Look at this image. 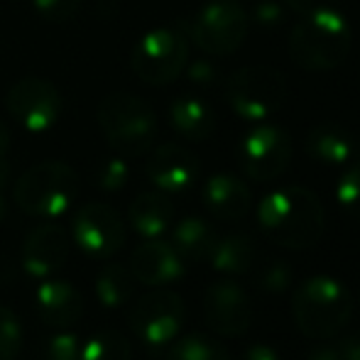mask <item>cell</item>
Segmentation results:
<instances>
[{
  "label": "cell",
  "instance_id": "cell-1",
  "mask_svg": "<svg viewBox=\"0 0 360 360\" xmlns=\"http://www.w3.org/2000/svg\"><path fill=\"white\" fill-rule=\"evenodd\" d=\"M257 223L270 240L289 250H304L319 243L323 233V209L302 186L275 189L257 206Z\"/></svg>",
  "mask_w": 360,
  "mask_h": 360
},
{
  "label": "cell",
  "instance_id": "cell-2",
  "mask_svg": "<svg viewBox=\"0 0 360 360\" xmlns=\"http://www.w3.org/2000/svg\"><path fill=\"white\" fill-rule=\"evenodd\" d=\"M353 34L346 15L331 5H316L302 15L289 34V54L307 72H328L341 67L351 54Z\"/></svg>",
  "mask_w": 360,
  "mask_h": 360
},
{
  "label": "cell",
  "instance_id": "cell-3",
  "mask_svg": "<svg viewBox=\"0 0 360 360\" xmlns=\"http://www.w3.org/2000/svg\"><path fill=\"white\" fill-rule=\"evenodd\" d=\"M292 311L304 336L326 341V338L338 336L348 326L353 302L348 289L336 277L316 275L297 287L292 299Z\"/></svg>",
  "mask_w": 360,
  "mask_h": 360
},
{
  "label": "cell",
  "instance_id": "cell-4",
  "mask_svg": "<svg viewBox=\"0 0 360 360\" xmlns=\"http://www.w3.org/2000/svg\"><path fill=\"white\" fill-rule=\"evenodd\" d=\"M96 118L108 145L120 155H143L157 138V115L140 96L108 94L98 103Z\"/></svg>",
  "mask_w": 360,
  "mask_h": 360
},
{
  "label": "cell",
  "instance_id": "cell-5",
  "mask_svg": "<svg viewBox=\"0 0 360 360\" xmlns=\"http://www.w3.org/2000/svg\"><path fill=\"white\" fill-rule=\"evenodd\" d=\"M79 194V176L67 162H39L15 184V204L27 216L57 218L72 209Z\"/></svg>",
  "mask_w": 360,
  "mask_h": 360
},
{
  "label": "cell",
  "instance_id": "cell-6",
  "mask_svg": "<svg viewBox=\"0 0 360 360\" xmlns=\"http://www.w3.org/2000/svg\"><path fill=\"white\" fill-rule=\"evenodd\" d=\"M287 98V79L277 69L252 64L233 72L226 81V101L238 118L262 123L282 108Z\"/></svg>",
  "mask_w": 360,
  "mask_h": 360
},
{
  "label": "cell",
  "instance_id": "cell-7",
  "mask_svg": "<svg viewBox=\"0 0 360 360\" xmlns=\"http://www.w3.org/2000/svg\"><path fill=\"white\" fill-rule=\"evenodd\" d=\"M189 62V37L176 27H155L138 39L133 49V72L147 86H167Z\"/></svg>",
  "mask_w": 360,
  "mask_h": 360
},
{
  "label": "cell",
  "instance_id": "cell-8",
  "mask_svg": "<svg viewBox=\"0 0 360 360\" xmlns=\"http://www.w3.org/2000/svg\"><path fill=\"white\" fill-rule=\"evenodd\" d=\"M248 13L236 0H211L186 25V37L209 57H226L248 34Z\"/></svg>",
  "mask_w": 360,
  "mask_h": 360
},
{
  "label": "cell",
  "instance_id": "cell-9",
  "mask_svg": "<svg viewBox=\"0 0 360 360\" xmlns=\"http://www.w3.org/2000/svg\"><path fill=\"white\" fill-rule=\"evenodd\" d=\"M181 323H184V302L172 289L147 292L130 309V326L147 351H162L169 346L179 336Z\"/></svg>",
  "mask_w": 360,
  "mask_h": 360
},
{
  "label": "cell",
  "instance_id": "cell-10",
  "mask_svg": "<svg viewBox=\"0 0 360 360\" xmlns=\"http://www.w3.org/2000/svg\"><path fill=\"white\" fill-rule=\"evenodd\" d=\"M8 113L27 133H47L62 118L64 101L59 89L47 79L25 76L8 91Z\"/></svg>",
  "mask_w": 360,
  "mask_h": 360
},
{
  "label": "cell",
  "instance_id": "cell-11",
  "mask_svg": "<svg viewBox=\"0 0 360 360\" xmlns=\"http://www.w3.org/2000/svg\"><path fill=\"white\" fill-rule=\"evenodd\" d=\"M292 160V140L277 125H257L238 147L240 169L255 181L277 179Z\"/></svg>",
  "mask_w": 360,
  "mask_h": 360
},
{
  "label": "cell",
  "instance_id": "cell-12",
  "mask_svg": "<svg viewBox=\"0 0 360 360\" xmlns=\"http://www.w3.org/2000/svg\"><path fill=\"white\" fill-rule=\"evenodd\" d=\"M74 243L94 257H110L125 243V223L118 211L108 204H86L74 214Z\"/></svg>",
  "mask_w": 360,
  "mask_h": 360
},
{
  "label": "cell",
  "instance_id": "cell-13",
  "mask_svg": "<svg viewBox=\"0 0 360 360\" xmlns=\"http://www.w3.org/2000/svg\"><path fill=\"white\" fill-rule=\"evenodd\" d=\"M204 316L209 328L218 336L238 338L248 333L252 323L250 294L236 280L214 282L204 299Z\"/></svg>",
  "mask_w": 360,
  "mask_h": 360
},
{
  "label": "cell",
  "instance_id": "cell-14",
  "mask_svg": "<svg viewBox=\"0 0 360 360\" xmlns=\"http://www.w3.org/2000/svg\"><path fill=\"white\" fill-rule=\"evenodd\" d=\"M199 157L186 147L176 143H167L152 150L145 165L147 179L165 194H184L199 179Z\"/></svg>",
  "mask_w": 360,
  "mask_h": 360
},
{
  "label": "cell",
  "instance_id": "cell-15",
  "mask_svg": "<svg viewBox=\"0 0 360 360\" xmlns=\"http://www.w3.org/2000/svg\"><path fill=\"white\" fill-rule=\"evenodd\" d=\"M69 257V236L57 223L37 226L22 245V267L30 277H52Z\"/></svg>",
  "mask_w": 360,
  "mask_h": 360
},
{
  "label": "cell",
  "instance_id": "cell-16",
  "mask_svg": "<svg viewBox=\"0 0 360 360\" xmlns=\"http://www.w3.org/2000/svg\"><path fill=\"white\" fill-rule=\"evenodd\" d=\"M184 257L172 248V243L150 238L130 257V272L145 287H167L184 275Z\"/></svg>",
  "mask_w": 360,
  "mask_h": 360
},
{
  "label": "cell",
  "instance_id": "cell-17",
  "mask_svg": "<svg viewBox=\"0 0 360 360\" xmlns=\"http://www.w3.org/2000/svg\"><path fill=\"white\" fill-rule=\"evenodd\" d=\"M37 311L42 321L54 328H69L84 314V299L79 289L67 280H49L37 287Z\"/></svg>",
  "mask_w": 360,
  "mask_h": 360
},
{
  "label": "cell",
  "instance_id": "cell-18",
  "mask_svg": "<svg viewBox=\"0 0 360 360\" xmlns=\"http://www.w3.org/2000/svg\"><path fill=\"white\" fill-rule=\"evenodd\" d=\"M204 206L221 221H240L250 211L252 194L243 179L221 172L204 184Z\"/></svg>",
  "mask_w": 360,
  "mask_h": 360
},
{
  "label": "cell",
  "instance_id": "cell-19",
  "mask_svg": "<svg viewBox=\"0 0 360 360\" xmlns=\"http://www.w3.org/2000/svg\"><path fill=\"white\" fill-rule=\"evenodd\" d=\"M304 150L314 162L323 167H346L356 160L358 145L351 133L338 125H316L309 130Z\"/></svg>",
  "mask_w": 360,
  "mask_h": 360
},
{
  "label": "cell",
  "instance_id": "cell-20",
  "mask_svg": "<svg viewBox=\"0 0 360 360\" xmlns=\"http://www.w3.org/2000/svg\"><path fill=\"white\" fill-rule=\"evenodd\" d=\"M169 125L174 133L191 143H204L216 130V115L211 105L199 96H179L169 103Z\"/></svg>",
  "mask_w": 360,
  "mask_h": 360
},
{
  "label": "cell",
  "instance_id": "cell-21",
  "mask_svg": "<svg viewBox=\"0 0 360 360\" xmlns=\"http://www.w3.org/2000/svg\"><path fill=\"white\" fill-rule=\"evenodd\" d=\"M206 260L214 265L216 272H223L228 277L248 275L257 262V245L245 233H231L218 238Z\"/></svg>",
  "mask_w": 360,
  "mask_h": 360
},
{
  "label": "cell",
  "instance_id": "cell-22",
  "mask_svg": "<svg viewBox=\"0 0 360 360\" xmlns=\"http://www.w3.org/2000/svg\"><path fill=\"white\" fill-rule=\"evenodd\" d=\"M130 226L143 238H160L169 231L172 218H174V204L167 199L165 191H145L130 204L128 211Z\"/></svg>",
  "mask_w": 360,
  "mask_h": 360
},
{
  "label": "cell",
  "instance_id": "cell-23",
  "mask_svg": "<svg viewBox=\"0 0 360 360\" xmlns=\"http://www.w3.org/2000/svg\"><path fill=\"white\" fill-rule=\"evenodd\" d=\"M218 240L216 228L209 221L199 216H186L172 228V248L179 252L184 260L199 262L206 260L214 248V243Z\"/></svg>",
  "mask_w": 360,
  "mask_h": 360
},
{
  "label": "cell",
  "instance_id": "cell-24",
  "mask_svg": "<svg viewBox=\"0 0 360 360\" xmlns=\"http://www.w3.org/2000/svg\"><path fill=\"white\" fill-rule=\"evenodd\" d=\"M135 277L128 267L123 265H108L96 277V299L105 309H120L133 297Z\"/></svg>",
  "mask_w": 360,
  "mask_h": 360
},
{
  "label": "cell",
  "instance_id": "cell-25",
  "mask_svg": "<svg viewBox=\"0 0 360 360\" xmlns=\"http://www.w3.org/2000/svg\"><path fill=\"white\" fill-rule=\"evenodd\" d=\"M133 348L130 341L118 331L94 333L81 346V360H130Z\"/></svg>",
  "mask_w": 360,
  "mask_h": 360
},
{
  "label": "cell",
  "instance_id": "cell-26",
  "mask_svg": "<svg viewBox=\"0 0 360 360\" xmlns=\"http://www.w3.org/2000/svg\"><path fill=\"white\" fill-rule=\"evenodd\" d=\"M167 348L169 351H167L165 360H231L221 343L211 341L201 333H191L179 341L174 338Z\"/></svg>",
  "mask_w": 360,
  "mask_h": 360
},
{
  "label": "cell",
  "instance_id": "cell-27",
  "mask_svg": "<svg viewBox=\"0 0 360 360\" xmlns=\"http://www.w3.org/2000/svg\"><path fill=\"white\" fill-rule=\"evenodd\" d=\"M292 267L285 260H267L255 275V285L267 297H280L292 289Z\"/></svg>",
  "mask_w": 360,
  "mask_h": 360
},
{
  "label": "cell",
  "instance_id": "cell-28",
  "mask_svg": "<svg viewBox=\"0 0 360 360\" xmlns=\"http://www.w3.org/2000/svg\"><path fill=\"white\" fill-rule=\"evenodd\" d=\"M336 201L348 216L360 221V160L346 165V172L341 174L336 184Z\"/></svg>",
  "mask_w": 360,
  "mask_h": 360
},
{
  "label": "cell",
  "instance_id": "cell-29",
  "mask_svg": "<svg viewBox=\"0 0 360 360\" xmlns=\"http://www.w3.org/2000/svg\"><path fill=\"white\" fill-rule=\"evenodd\" d=\"M22 348V323L10 307H0V360H15Z\"/></svg>",
  "mask_w": 360,
  "mask_h": 360
},
{
  "label": "cell",
  "instance_id": "cell-30",
  "mask_svg": "<svg viewBox=\"0 0 360 360\" xmlns=\"http://www.w3.org/2000/svg\"><path fill=\"white\" fill-rule=\"evenodd\" d=\"M94 179H96V186L103 189L105 194H115V191L125 189V184H128L130 167L123 157H108V160H103L96 167Z\"/></svg>",
  "mask_w": 360,
  "mask_h": 360
},
{
  "label": "cell",
  "instance_id": "cell-31",
  "mask_svg": "<svg viewBox=\"0 0 360 360\" xmlns=\"http://www.w3.org/2000/svg\"><path fill=\"white\" fill-rule=\"evenodd\" d=\"M81 346H84V338L79 333L62 328L57 336L44 343L42 360H81Z\"/></svg>",
  "mask_w": 360,
  "mask_h": 360
},
{
  "label": "cell",
  "instance_id": "cell-32",
  "mask_svg": "<svg viewBox=\"0 0 360 360\" xmlns=\"http://www.w3.org/2000/svg\"><path fill=\"white\" fill-rule=\"evenodd\" d=\"M34 13L52 25L72 22L81 8V0H32Z\"/></svg>",
  "mask_w": 360,
  "mask_h": 360
},
{
  "label": "cell",
  "instance_id": "cell-33",
  "mask_svg": "<svg viewBox=\"0 0 360 360\" xmlns=\"http://www.w3.org/2000/svg\"><path fill=\"white\" fill-rule=\"evenodd\" d=\"M287 15V8L282 5V0H260L252 8V22L262 30H275L282 25Z\"/></svg>",
  "mask_w": 360,
  "mask_h": 360
},
{
  "label": "cell",
  "instance_id": "cell-34",
  "mask_svg": "<svg viewBox=\"0 0 360 360\" xmlns=\"http://www.w3.org/2000/svg\"><path fill=\"white\" fill-rule=\"evenodd\" d=\"M184 72H186V79H189L194 86H199V89H211V86H216L218 76H221L216 64L206 57L194 59V62H186Z\"/></svg>",
  "mask_w": 360,
  "mask_h": 360
},
{
  "label": "cell",
  "instance_id": "cell-35",
  "mask_svg": "<svg viewBox=\"0 0 360 360\" xmlns=\"http://www.w3.org/2000/svg\"><path fill=\"white\" fill-rule=\"evenodd\" d=\"M243 360H282L280 351L275 346H267V343H255L243 353Z\"/></svg>",
  "mask_w": 360,
  "mask_h": 360
},
{
  "label": "cell",
  "instance_id": "cell-36",
  "mask_svg": "<svg viewBox=\"0 0 360 360\" xmlns=\"http://www.w3.org/2000/svg\"><path fill=\"white\" fill-rule=\"evenodd\" d=\"M336 346H338L341 360H360V333H353V336L343 338Z\"/></svg>",
  "mask_w": 360,
  "mask_h": 360
},
{
  "label": "cell",
  "instance_id": "cell-37",
  "mask_svg": "<svg viewBox=\"0 0 360 360\" xmlns=\"http://www.w3.org/2000/svg\"><path fill=\"white\" fill-rule=\"evenodd\" d=\"M282 5L302 18V15L311 13V10L316 8V5H321V3H319V0H282Z\"/></svg>",
  "mask_w": 360,
  "mask_h": 360
},
{
  "label": "cell",
  "instance_id": "cell-38",
  "mask_svg": "<svg viewBox=\"0 0 360 360\" xmlns=\"http://www.w3.org/2000/svg\"><path fill=\"white\" fill-rule=\"evenodd\" d=\"M307 360H341V356H338V346L333 343V346H316Z\"/></svg>",
  "mask_w": 360,
  "mask_h": 360
},
{
  "label": "cell",
  "instance_id": "cell-39",
  "mask_svg": "<svg viewBox=\"0 0 360 360\" xmlns=\"http://www.w3.org/2000/svg\"><path fill=\"white\" fill-rule=\"evenodd\" d=\"M8 147H10V130H8V125L0 120V160H5Z\"/></svg>",
  "mask_w": 360,
  "mask_h": 360
},
{
  "label": "cell",
  "instance_id": "cell-40",
  "mask_svg": "<svg viewBox=\"0 0 360 360\" xmlns=\"http://www.w3.org/2000/svg\"><path fill=\"white\" fill-rule=\"evenodd\" d=\"M8 176H10V165H8V160H0V189L5 186Z\"/></svg>",
  "mask_w": 360,
  "mask_h": 360
},
{
  "label": "cell",
  "instance_id": "cell-41",
  "mask_svg": "<svg viewBox=\"0 0 360 360\" xmlns=\"http://www.w3.org/2000/svg\"><path fill=\"white\" fill-rule=\"evenodd\" d=\"M3 218H5V199L0 196V221H3Z\"/></svg>",
  "mask_w": 360,
  "mask_h": 360
},
{
  "label": "cell",
  "instance_id": "cell-42",
  "mask_svg": "<svg viewBox=\"0 0 360 360\" xmlns=\"http://www.w3.org/2000/svg\"><path fill=\"white\" fill-rule=\"evenodd\" d=\"M326 5H336V3H343V0H323Z\"/></svg>",
  "mask_w": 360,
  "mask_h": 360
},
{
  "label": "cell",
  "instance_id": "cell-43",
  "mask_svg": "<svg viewBox=\"0 0 360 360\" xmlns=\"http://www.w3.org/2000/svg\"><path fill=\"white\" fill-rule=\"evenodd\" d=\"M358 299H360V297H358Z\"/></svg>",
  "mask_w": 360,
  "mask_h": 360
}]
</instances>
